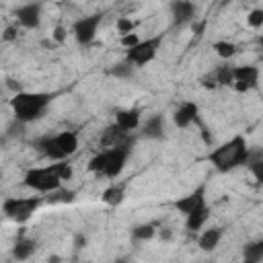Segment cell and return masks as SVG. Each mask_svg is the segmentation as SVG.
Here are the masks:
<instances>
[{
  "instance_id": "cell-1",
  "label": "cell",
  "mask_w": 263,
  "mask_h": 263,
  "mask_svg": "<svg viewBox=\"0 0 263 263\" xmlns=\"http://www.w3.org/2000/svg\"><path fill=\"white\" fill-rule=\"evenodd\" d=\"M251 148L247 146L245 136H235L222 146H218L216 150L210 154V163H212L220 173H230L235 171L237 167H243L249 161Z\"/></svg>"
},
{
  "instance_id": "cell-2",
  "label": "cell",
  "mask_w": 263,
  "mask_h": 263,
  "mask_svg": "<svg viewBox=\"0 0 263 263\" xmlns=\"http://www.w3.org/2000/svg\"><path fill=\"white\" fill-rule=\"evenodd\" d=\"M54 99V95L48 93H25L21 91L15 95L13 99V111L19 123H29L39 120L44 111L48 109V105Z\"/></svg>"
},
{
  "instance_id": "cell-3",
  "label": "cell",
  "mask_w": 263,
  "mask_h": 263,
  "mask_svg": "<svg viewBox=\"0 0 263 263\" xmlns=\"http://www.w3.org/2000/svg\"><path fill=\"white\" fill-rule=\"evenodd\" d=\"M23 181L27 187L35 189L39 193H51V191H56V189H60L62 179H60V175L56 171V165H54V167H44V169L27 171Z\"/></svg>"
},
{
  "instance_id": "cell-4",
  "label": "cell",
  "mask_w": 263,
  "mask_h": 263,
  "mask_svg": "<svg viewBox=\"0 0 263 263\" xmlns=\"http://www.w3.org/2000/svg\"><path fill=\"white\" fill-rule=\"evenodd\" d=\"M39 197H8L2 204V212L6 218L15 220V222H27L33 216V212L39 208Z\"/></svg>"
},
{
  "instance_id": "cell-5",
  "label": "cell",
  "mask_w": 263,
  "mask_h": 263,
  "mask_svg": "<svg viewBox=\"0 0 263 263\" xmlns=\"http://www.w3.org/2000/svg\"><path fill=\"white\" fill-rule=\"evenodd\" d=\"M132 146H134V138H128L125 142L118 144V146H111V148H105V154H107V167H105V177L115 179L120 177L125 163H128V156L132 152Z\"/></svg>"
},
{
  "instance_id": "cell-6",
  "label": "cell",
  "mask_w": 263,
  "mask_h": 263,
  "mask_svg": "<svg viewBox=\"0 0 263 263\" xmlns=\"http://www.w3.org/2000/svg\"><path fill=\"white\" fill-rule=\"evenodd\" d=\"M161 41H163V37H150L146 41H140L138 46H134V48L128 49L125 60L132 62L134 66H146L148 62L154 60L156 51H159V48H161Z\"/></svg>"
},
{
  "instance_id": "cell-7",
  "label": "cell",
  "mask_w": 263,
  "mask_h": 263,
  "mask_svg": "<svg viewBox=\"0 0 263 263\" xmlns=\"http://www.w3.org/2000/svg\"><path fill=\"white\" fill-rule=\"evenodd\" d=\"M101 21H103V15H91V17H82L78 19L74 27H72V31H74V37L80 46H89L93 44V39L95 35H97V29L101 25Z\"/></svg>"
},
{
  "instance_id": "cell-8",
  "label": "cell",
  "mask_w": 263,
  "mask_h": 263,
  "mask_svg": "<svg viewBox=\"0 0 263 263\" xmlns=\"http://www.w3.org/2000/svg\"><path fill=\"white\" fill-rule=\"evenodd\" d=\"M259 82V68L257 66H237L235 68V85L237 93H247L255 89Z\"/></svg>"
},
{
  "instance_id": "cell-9",
  "label": "cell",
  "mask_w": 263,
  "mask_h": 263,
  "mask_svg": "<svg viewBox=\"0 0 263 263\" xmlns=\"http://www.w3.org/2000/svg\"><path fill=\"white\" fill-rule=\"evenodd\" d=\"M21 27L25 29H37L41 23V6L37 2H29L25 6H19L15 13Z\"/></svg>"
},
{
  "instance_id": "cell-10",
  "label": "cell",
  "mask_w": 263,
  "mask_h": 263,
  "mask_svg": "<svg viewBox=\"0 0 263 263\" xmlns=\"http://www.w3.org/2000/svg\"><path fill=\"white\" fill-rule=\"evenodd\" d=\"M202 206H206V187L204 185H199L193 193H189V195H185V197H181V199H177L175 202V210L177 212H181V214H191L193 210H197V208H202Z\"/></svg>"
},
{
  "instance_id": "cell-11",
  "label": "cell",
  "mask_w": 263,
  "mask_h": 263,
  "mask_svg": "<svg viewBox=\"0 0 263 263\" xmlns=\"http://www.w3.org/2000/svg\"><path fill=\"white\" fill-rule=\"evenodd\" d=\"M171 13H173V23L179 25H187L195 19V4L191 0H175L171 4Z\"/></svg>"
},
{
  "instance_id": "cell-12",
  "label": "cell",
  "mask_w": 263,
  "mask_h": 263,
  "mask_svg": "<svg viewBox=\"0 0 263 263\" xmlns=\"http://www.w3.org/2000/svg\"><path fill=\"white\" fill-rule=\"evenodd\" d=\"M173 121L177 128H181V130L189 128L193 121H197V105L191 101H185L181 107L173 113Z\"/></svg>"
},
{
  "instance_id": "cell-13",
  "label": "cell",
  "mask_w": 263,
  "mask_h": 263,
  "mask_svg": "<svg viewBox=\"0 0 263 263\" xmlns=\"http://www.w3.org/2000/svg\"><path fill=\"white\" fill-rule=\"evenodd\" d=\"M115 123L120 125L123 132H132L140 125V109H120L115 113Z\"/></svg>"
},
{
  "instance_id": "cell-14",
  "label": "cell",
  "mask_w": 263,
  "mask_h": 263,
  "mask_svg": "<svg viewBox=\"0 0 263 263\" xmlns=\"http://www.w3.org/2000/svg\"><path fill=\"white\" fill-rule=\"evenodd\" d=\"M128 138H130L128 132H123L118 123H113V125H109V128L105 130L103 138H101V144L105 146V148H111V146H118V144L125 142Z\"/></svg>"
},
{
  "instance_id": "cell-15",
  "label": "cell",
  "mask_w": 263,
  "mask_h": 263,
  "mask_svg": "<svg viewBox=\"0 0 263 263\" xmlns=\"http://www.w3.org/2000/svg\"><path fill=\"white\" fill-rule=\"evenodd\" d=\"M142 136L150 140H161L165 136V123H163V115H152V118L144 123Z\"/></svg>"
},
{
  "instance_id": "cell-16",
  "label": "cell",
  "mask_w": 263,
  "mask_h": 263,
  "mask_svg": "<svg viewBox=\"0 0 263 263\" xmlns=\"http://www.w3.org/2000/svg\"><path fill=\"white\" fill-rule=\"evenodd\" d=\"M54 140H56V144L60 146V150L64 152L66 156L74 154L76 148H78V138H76L74 132H60L58 136H54Z\"/></svg>"
},
{
  "instance_id": "cell-17",
  "label": "cell",
  "mask_w": 263,
  "mask_h": 263,
  "mask_svg": "<svg viewBox=\"0 0 263 263\" xmlns=\"http://www.w3.org/2000/svg\"><path fill=\"white\" fill-rule=\"evenodd\" d=\"M220 239H222V228H210L206 230V233H202V237H199L197 245L202 251H206V253H210V251H214L220 243Z\"/></svg>"
},
{
  "instance_id": "cell-18",
  "label": "cell",
  "mask_w": 263,
  "mask_h": 263,
  "mask_svg": "<svg viewBox=\"0 0 263 263\" xmlns=\"http://www.w3.org/2000/svg\"><path fill=\"white\" fill-rule=\"evenodd\" d=\"M208 218H210V208L208 206H202V208H197V210H193L191 214H187V222H185V226H187V230H202V226L208 222Z\"/></svg>"
},
{
  "instance_id": "cell-19",
  "label": "cell",
  "mask_w": 263,
  "mask_h": 263,
  "mask_svg": "<svg viewBox=\"0 0 263 263\" xmlns=\"http://www.w3.org/2000/svg\"><path fill=\"white\" fill-rule=\"evenodd\" d=\"M35 247H37L35 240H31V239H19L15 249H13V255L19 261H25V259H29L31 255L35 253Z\"/></svg>"
},
{
  "instance_id": "cell-20",
  "label": "cell",
  "mask_w": 263,
  "mask_h": 263,
  "mask_svg": "<svg viewBox=\"0 0 263 263\" xmlns=\"http://www.w3.org/2000/svg\"><path fill=\"white\" fill-rule=\"evenodd\" d=\"M123 197H125V191H123L121 185H111V187L105 189L103 195H101V199L107 206H120L123 202Z\"/></svg>"
},
{
  "instance_id": "cell-21",
  "label": "cell",
  "mask_w": 263,
  "mask_h": 263,
  "mask_svg": "<svg viewBox=\"0 0 263 263\" xmlns=\"http://www.w3.org/2000/svg\"><path fill=\"white\" fill-rule=\"evenodd\" d=\"M247 165H249V171L253 173L255 181L263 185V152H251Z\"/></svg>"
},
{
  "instance_id": "cell-22",
  "label": "cell",
  "mask_w": 263,
  "mask_h": 263,
  "mask_svg": "<svg viewBox=\"0 0 263 263\" xmlns=\"http://www.w3.org/2000/svg\"><path fill=\"white\" fill-rule=\"evenodd\" d=\"M214 76H216V82L220 87H233L235 85V68H230V66H220Z\"/></svg>"
},
{
  "instance_id": "cell-23",
  "label": "cell",
  "mask_w": 263,
  "mask_h": 263,
  "mask_svg": "<svg viewBox=\"0 0 263 263\" xmlns=\"http://www.w3.org/2000/svg\"><path fill=\"white\" fill-rule=\"evenodd\" d=\"M74 197L76 193L74 191H68V189H56V191H51L49 197H48V202L49 204H70V202H74Z\"/></svg>"
},
{
  "instance_id": "cell-24",
  "label": "cell",
  "mask_w": 263,
  "mask_h": 263,
  "mask_svg": "<svg viewBox=\"0 0 263 263\" xmlns=\"http://www.w3.org/2000/svg\"><path fill=\"white\" fill-rule=\"evenodd\" d=\"M154 235H156L154 224H140V226H136L132 230V239L134 240H150Z\"/></svg>"
},
{
  "instance_id": "cell-25",
  "label": "cell",
  "mask_w": 263,
  "mask_h": 263,
  "mask_svg": "<svg viewBox=\"0 0 263 263\" xmlns=\"http://www.w3.org/2000/svg\"><path fill=\"white\" fill-rule=\"evenodd\" d=\"M214 49H216V54L220 58H224V60H230L237 54V46L233 44V41H216Z\"/></svg>"
},
{
  "instance_id": "cell-26",
  "label": "cell",
  "mask_w": 263,
  "mask_h": 263,
  "mask_svg": "<svg viewBox=\"0 0 263 263\" xmlns=\"http://www.w3.org/2000/svg\"><path fill=\"white\" fill-rule=\"evenodd\" d=\"M243 257L247 261H261L263 259V245L261 243H249V245H245Z\"/></svg>"
},
{
  "instance_id": "cell-27",
  "label": "cell",
  "mask_w": 263,
  "mask_h": 263,
  "mask_svg": "<svg viewBox=\"0 0 263 263\" xmlns=\"http://www.w3.org/2000/svg\"><path fill=\"white\" fill-rule=\"evenodd\" d=\"M111 74L113 76H118V78H130L134 74V66H132V62H121V64H115L111 68Z\"/></svg>"
},
{
  "instance_id": "cell-28",
  "label": "cell",
  "mask_w": 263,
  "mask_h": 263,
  "mask_svg": "<svg viewBox=\"0 0 263 263\" xmlns=\"http://www.w3.org/2000/svg\"><path fill=\"white\" fill-rule=\"evenodd\" d=\"M115 27H118V33L128 35V33H134L136 23H134L132 19H128V17H120V19H118V23H115Z\"/></svg>"
},
{
  "instance_id": "cell-29",
  "label": "cell",
  "mask_w": 263,
  "mask_h": 263,
  "mask_svg": "<svg viewBox=\"0 0 263 263\" xmlns=\"http://www.w3.org/2000/svg\"><path fill=\"white\" fill-rule=\"evenodd\" d=\"M247 23H249V27H253V29L263 27V8H255V10H251L249 17H247Z\"/></svg>"
},
{
  "instance_id": "cell-30",
  "label": "cell",
  "mask_w": 263,
  "mask_h": 263,
  "mask_svg": "<svg viewBox=\"0 0 263 263\" xmlns=\"http://www.w3.org/2000/svg\"><path fill=\"white\" fill-rule=\"evenodd\" d=\"M56 171H58V175H60L62 181H70V179H72V167L66 165V163L60 161V165H56Z\"/></svg>"
},
{
  "instance_id": "cell-31",
  "label": "cell",
  "mask_w": 263,
  "mask_h": 263,
  "mask_svg": "<svg viewBox=\"0 0 263 263\" xmlns=\"http://www.w3.org/2000/svg\"><path fill=\"white\" fill-rule=\"evenodd\" d=\"M140 44V37L138 33H128V35H121V46L123 48H134V46H138Z\"/></svg>"
},
{
  "instance_id": "cell-32",
  "label": "cell",
  "mask_w": 263,
  "mask_h": 263,
  "mask_svg": "<svg viewBox=\"0 0 263 263\" xmlns=\"http://www.w3.org/2000/svg\"><path fill=\"white\" fill-rule=\"evenodd\" d=\"M66 27H62V25H58L56 29H54V41H56V44H64V41H66Z\"/></svg>"
},
{
  "instance_id": "cell-33",
  "label": "cell",
  "mask_w": 263,
  "mask_h": 263,
  "mask_svg": "<svg viewBox=\"0 0 263 263\" xmlns=\"http://www.w3.org/2000/svg\"><path fill=\"white\" fill-rule=\"evenodd\" d=\"M2 39H4V41H15V39H17V27H13V25L6 27V29H4Z\"/></svg>"
},
{
  "instance_id": "cell-34",
  "label": "cell",
  "mask_w": 263,
  "mask_h": 263,
  "mask_svg": "<svg viewBox=\"0 0 263 263\" xmlns=\"http://www.w3.org/2000/svg\"><path fill=\"white\" fill-rule=\"evenodd\" d=\"M206 19H202V21H197V23H193V33L195 35H204V31H206Z\"/></svg>"
},
{
  "instance_id": "cell-35",
  "label": "cell",
  "mask_w": 263,
  "mask_h": 263,
  "mask_svg": "<svg viewBox=\"0 0 263 263\" xmlns=\"http://www.w3.org/2000/svg\"><path fill=\"white\" fill-rule=\"evenodd\" d=\"M85 245H87V237L76 235V239H74V247H76V249H82Z\"/></svg>"
},
{
  "instance_id": "cell-36",
  "label": "cell",
  "mask_w": 263,
  "mask_h": 263,
  "mask_svg": "<svg viewBox=\"0 0 263 263\" xmlns=\"http://www.w3.org/2000/svg\"><path fill=\"white\" fill-rule=\"evenodd\" d=\"M161 239H163V240H171V239H173V233H171L169 228H163V230H161Z\"/></svg>"
},
{
  "instance_id": "cell-37",
  "label": "cell",
  "mask_w": 263,
  "mask_h": 263,
  "mask_svg": "<svg viewBox=\"0 0 263 263\" xmlns=\"http://www.w3.org/2000/svg\"><path fill=\"white\" fill-rule=\"evenodd\" d=\"M8 87L13 89V91H17V93H21V85H19V82H15V80H10V82H8Z\"/></svg>"
},
{
  "instance_id": "cell-38",
  "label": "cell",
  "mask_w": 263,
  "mask_h": 263,
  "mask_svg": "<svg viewBox=\"0 0 263 263\" xmlns=\"http://www.w3.org/2000/svg\"><path fill=\"white\" fill-rule=\"evenodd\" d=\"M261 46H263V39H261Z\"/></svg>"
},
{
  "instance_id": "cell-39",
  "label": "cell",
  "mask_w": 263,
  "mask_h": 263,
  "mask_svg": "<svg viewBox=\"0 0 263 263\" xmlns=\"http://www.w3.org/2000/svg\"><path fill=\"white\" fill-rule=\"evenodd\" d=\"M226 2H230V0H226Z\"/></svg>"
},
{
  "instance_id": "cell-40",
  "label": "cell",
  "mask_w": 263,
  "mask_h": 263,
  "mask_svg": "<svg viewBox=\"0 0 263 263\" xmlns=\"http://www.w3.org/2000/svg\"><path fill=\"white\" fill-rule=\"evenodd\" d=\"M261 245H263V240H261Z\"/></svg>"
},
{
  "instance_id": "cell-41",
  "label": "cell",
  "mask_w": 263,
  "mask_h": 263,
  "mask_svg": "<svg viewBox=\"0 0 263 263\" xmlns=\"http://www.w3.org/2000/svg\"><path fill=\"white\" fill-rule=\"evenodd\" d=\"M261 39H263V37H261Z\"/></svg>"
}]
</instances>
